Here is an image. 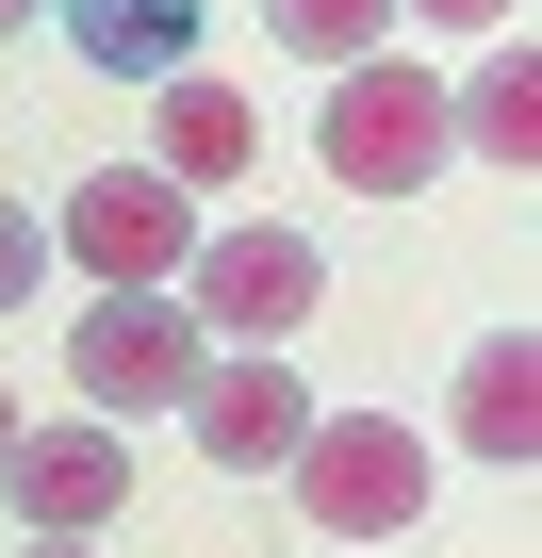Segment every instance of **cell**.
Returning <instances> with one entry per match:
<instances>
[{"mask_svg": "<svg viewBox=\"0 0 542 558\" xmlns=\"http://www.w3.org/2000/svg\"><path fill=\"white\" fill-rule=\"evenodd\" d=\"M280 476H297V509H313L329 542H395V525L427 509V444H411L395 411H313Z\"/></svg>", "mask_w": 542, "mask_h": 558, "instance_id": "obj_1", "label": "cell"}, {"mask_svg": "<svg viewBox=\"0 0 542 558\" xmlns=\"http://www.w3.org/2000/svg\"><path fill=\"white\" fill-rule=\"evenodd\" d=\"M50 246H67L83 279H181V263H197V197H181L165 165H99V181L50 214Z\"/></svg>", "mask_w": 542, "mask_h": 558, "instance_id": "obj_5", "label": "cell"}, {"mask_svg": "<svg viewBox=\"0 0 542 558\" xmlns=\"http://www.w3.org/2000/svg\"><path fill=\"white\" fill-rule=\"evenodd\" d=\"M444 132H477L493 165H542V66H526V34H509V50H493V66L444 99Z\"/></svg>", "mask_w": 542, "mask_h": 558, "instance_id": "obj_11", "label": "cell"}, {"mask_svg": "<svg viewBox=\"0 0 542 558\" xmlns=\"http://www.w3.org/2000/svg\"><path fill=\"white\" fill-rule=\"evenodd\" d=\"M165 296H181V313H214L230 345H297V329H313V296H329V263H313L297 230H263V214H246V230H197V263L165 279Z\"/></svg>", "mask_w": 542, "mask_h": 558, "instance_id": "obj_2", "label": "cell"}, {"mask_svg": "<svg viewBox=\"0 0 542 558\" xmlns=\"http://www.w3.org/2000/svg\"><path fill=\"white\" fill-rule=\"evenodd\" d=\"M329 181L346 197H411L427 165H444V83L427 66H329Z\"/></svg>", "mask_w": 542, "mask_h": 558, "instance_id": "obj_3", "label": "cell"}, {"mask_svg": "<svg viewBox=\"0 0 542 558\" xmlns=\"http://www.w3.org/2000/svg\"><path fill=\"white\" fill-rule=\"evenodd\" d=\"M34 279H50V214H17V197H0V313H17Z\"/></svg>", "mask_w": 542, "mask_h": 558, "instance_id": "obj_13", "label": "cell"}, {"mask_svg": "<svg viewBox=\"0 0 542 558\" xmlns=\"http://www.w3.org/2000/svg\"><path fill=\"white\" fill-rule=\"evenodd\" d=\"M444 427H460L477 460H526V444H542V345H526V329H493V345L460 362V395H444Z\"/></svg>", "mask_w": 542, "mask_h": 558, "instance_id": "obj_9", "label": "cell"}, {"mask_svg": "<svg viewBox=\"0 0 542 558\" xmlns=\"http://www.w3.org/2000/svg\"><path fill=\"white\" fill-rule=\"evenodd\" d=\"M34 17H50V0H0V34H34Z\"/></svg>", "mask_w": 542, "mask_h": 558, "instance_id": "obj_15", "label": "cell"}, {"mask_svg": "<svg viewBox=\"0 0 542 558\" xmlns=\"http://www.w3.org/2000/svg\"><path fill=\"white\" fill-rule=\"evenodd\" d=\"M0 493H17L34 542H99L132 509V444L116 427H17V444H0Z\"/></svg>", "mask_w": 542, "mask_h": 558, "instance_id": "obj_6", "label": "cell"}, {"mask_svg": "<svg viewBox=\"0 0 542 558\" xmlns=\"http://www.w3.org/2000/svg\"><path fill=\"white\" fill-rule=\"evenodd\" d=\"M50 17L99 83H181L197 66V0H50Z\"/></svg>", "mask_w": 542, "mask_h": 558, "instance_id": "obj_8", "label": "cell"}, {"mask_svg": "<svg viewBox=\"0 0 542 558\" xmlns=\"http://www.w3.org/2000/svg\"><path fill=\"white\" fill-rule=\"evenodd\" d=\"M17 558H99V542H17Z\"/></svg>", "mask_w": 542, "mask_h": 558, "instance_id": "obj_16", "label": "cell"}, {"mask_svg": "<svg viewBox=\"0 0 542 558\" xmlns=\"http://www.w3.org/2000/svg\"><path fill=\"white\" fill-rule=\"evenodd\" d=\"M395 17H460V34H509V0H395Z\"/></svg>", "mask_w": 542, "mask_h": 558, "instance_id": "obj_14", "label": "cell"}, {"mask_svg": "<svg viewBox=\"0 0 542 558\" xmlns=\"http://www.w3.org/2000/svg\"><path fill=\"white\" fill-rule=\"evenodd\" d=\"M0 444H17V395H0Z\"/></svg>", "mask_w": 542, "mask_h": 558, "instance_id": "obj_17", "label": "cell"}, {"mask_svg": "<svg viewBox=\"0 0 542 558\" xmlns=\"http://www.w3.org/2000/svg\"><path fill=\"white\" fill-rule=\"evenodd\" d=\"M67 378H83L99 411H181V395H197V313L165 296V279H116V296L67 329Z\"/></svg>", "mask_w": 542, "mask_h": 558, "instance_id": "obj_4", "label": "cell"}, {"mask_svg": "<svg viewBox=\"0 0 542 558\" xmlns=\"http://www.w3.org/2000/svg\"><path fill=\"white\" fill-rule=\"evenodd\" d=\"M148 99H165V181H181V197H197V181H246L263 116H246L230 83H197V66H181V83H148Z\"/></svg>", "mask_w": 542, "mask_h": 558, "instance_id": "obj_10", "label": "cell"}, {"mask_svg": "<svg viewBox=\"0 0 542 558\" xmlns=\"http://www.w3.org/2000/svg\"><path fill=\"white\" fill-rule=\"evenodd\" d=\"M378 17H395V0H263V34L313 50V66H362V50H378Z\"/></svg>", "mask_w": 542, "mask_h": 558, "instance_id": "obj_12", "label": "cell"}, {"mask_svg": "<svg viewBox=\"0 0 542 558\" xmlns=\"http://www.w3.org/2000/svg\"><path fill=\"white\" fill-rule=\"evenodd\" d=\"M181 427H197V460H214V476H280V460H297V427H313V395L246 345V362H197Z\"/></svg>", "mask_w": 542, "mask_h": 558, "instance_id": "obj_7", "label": "cell"}]
</instances>
